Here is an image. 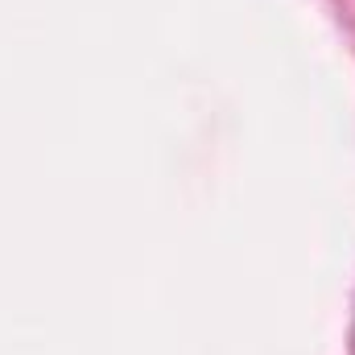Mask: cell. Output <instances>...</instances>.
I'll return each instance as SVG.
<instances>
[]
</instances>
